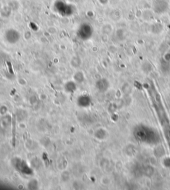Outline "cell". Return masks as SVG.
I'll list each match as a JSON object with an SVG mask.
<instances>
[{
	"label": "cell",
	"instance_id": "6da1fadb",
	"mask_svg": "<svg viewBox=\"0 0 170 190\" xmlns=\"http://www.w3.org/2000/svg\"><path fill=\"white\" fill-rule=\"evenodd\" d=\"M134 136L136 140L147 145L158 144L160 142V136L156 129L146 126L139 124L134 128Z\"/></svg>",
	"mask_w": 170,
	"mask_h": 190
},
{
	"label": "cell",
	"instance_id": "7a4b0ae2",
	"mask_svg": "<svg viewBox=\"0 0 170 190\" xmlns=\"http://www.w3.org/2000/svg\"><path fill=\"white\" fill-rule=\"evenodd\" d=\"M16 116L13 115L12 118V145L15 146L16 145Z\"/></svg>",
	"mask_w": 170,
	"mask_h": 190
}]
</instances>
